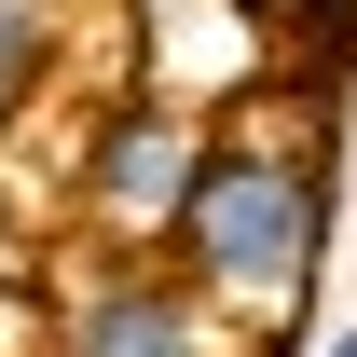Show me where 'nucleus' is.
<instances>
[{"instance_id":"2","label":"nucleus","mask_w":357,"mask_h":357,"mask_svg":"<svg viewBox=\"0 0 357 357\" xmlns=\"http://www.w3.org/2000/svg\"><path fill=\"white\" fill-rule=\"evenodd\" d=\"M192 165H206V124L178 110V96H124V110H96L83 137V220L96 234H178V206H192Z\"/></svg>"},{"instance_id":"1","label":"nucleus","mask_w":357,"mask_h":357,"mask_svg":"<svg viewBox=\"0 0 357 357\" xmlns=\"http://www.w3.org/2000/svg\"><path fill=\"white\" fill-rule=\"evenodd\" d=\"M178 275L206 289L220 316L248 330H303L316 303V261H330V165H316L303 137H248V124H206V165H192V206H178Z\"/></svg>"},{"instance_id":"4","label":"nucleus","mask_w":357,"mask_h":357,"mask_svg":"<svg viewBox=\"0 0 357 357\" xmlns=\"http://www.w3.org/2000/svg\"><path fill=\"white\" fill-rule=\"evenodd\" d=\"M42 69H55V0H0V110H28Z\"/></svg>"},{"instance_id":"5","label":"nucleus","mask_w":357,"mask_h":357,"mask_svg":"<svg viewBox=\"0 0 357 357\" xmlns=\"http://www.w3.org/2000/svg\"><path fill=\"white\" fill-rule=\"evenodd\" d=\"M261 28H289V42H316V55H344V28H357V0H248Z\"/></svg>"},{"instance_id":"3","label":"nucleus","mask_w":357,"mask_h":357,"mask_svg":"<svg viewBox=\"0 0 357 357\" xmlns=\"http://www.w3.org/2000/svg\"><path fill=\"white\" fill-rule=\"evenodd\" d=\"M42 357H220V303L192 275H137V261H96L69 303H55V344Z\"/></svg>"},{"instance_id":"6","label":"nucleus","mask_w":357,"mask_h":357,"mask_svg":"<svg viewBox=\"0 0 357 357\" xmlns=\"http://www.w3.org/2000/svg\"><path fill=\"white\" fill-rule=\"evenodd\" d=\"M316 357H357V330H330V344H316Z\"/></svg>"}]
</instances>
